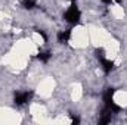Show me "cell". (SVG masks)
I'll return each instance as SVG.
<instances>
[{"label": "cell", "instance_id": "8992f818", "mask_svg": "<svg viewBox=\"0 0 127 125\" xmlns=\"http://www.w3.org/2000/svg\"><path fill=\"white\" fill-rule=\"evenodd\" d=\"M50 58H52V53H50V52H41V53L37 55V59L43 63H47Z\"/></svg>", "mask_w": 127, "mask_h": 125}, {"label": "cell", "instance_id": "9c48e42d", "mask_svg": "<svg viewBox=\"0 0 127 125\" xmlns=\"http://www.w3.org/2000/svg\"><path fill=\"white\" fill-rule=\"evenodd\" d=\"M37 32H38V34H40V35L43 37V40H44V41L47 40V35H46V32L43 31V30H37Z\"/></svg>", "mask_w": 127, "mask_h": 125}, {"label": "cell", "instance_id": "6da1fadb", "mask_svg": "<svg viewBox=\"0 0 127 125\" xmlns=\"http://www.w3.org/2000/svg\"><path fill=\"white\" fill-rule=\"evenodd\" d=\"M64 19H65L68 24H71V25H77V24H80L81 12L78 10V7H77L75 4H71V6L66 9V12L64 13Z\"/></svg>", "mask_w": 127, "mask_h": 125}, {"label": "cell", "instance_id": "7c38bea8", "mask_svg": "<svg viewBox=\"0 0 127 125\" xmlns=\"http://www.w3.org/2000/svg\"><path fill=\"white\" fill-rule=\"evenodd\" d=\"M71 1H75V0H71Z\"/></svg>", "mask_w": 127, "mask_h": 125}, {"label": "cell", "instance_id": "5b68a950", "mask_svg": "<svg viewBox=\"0 0 127 125\" xmlns=\"http://www.w3.org/2000/svg\"><path fill=\"white\" fill-rule=\"evenodd\" d=\"M114 93H115V88H106V91L103 93V102H105V104H108V103H111V102H114Z\"/></svg>", "mask_w": 127, "mask_h": 125}, {"label": "cell", "instance_id": "277c9868", "mask_svg": "<svg viewBox=\"0 0 127 125\" xmlns=\"http://www.w3.org/2000/svg\"><path fill=\"white\" fill-rule=\"evenodd\" d=\"M99 62H100V65H102V69H103V72H105V74H109V72L114 69V62H112V61H108L106 58L100 59Z\"/></svg>", "mask_w": 127, "mask_h": 125}, {"label": "cell", "instance_id": "7a4b0ae2", "mask_svg": "<svg viewBox=\"0 0 127 125\" xmlns=\"http://www.w3.org/2000/svg\"><path fill=\"white\" fill-rule=\"evenodd\" d=\"M32 94L34 91H16V93L13 94V102H15V104H25L27 102H30L32 97Z\"/></svg>", "mask_w": 127, "mask_h": 125}, {"label": "cell", "instance_id": "8fae6325", "mask_svg": "<svg viewBox=\"0 0 127 125\" xmlns=\"http://www.w3.org/2000/svg\"><path fill=\"white\" fill-rule=\"evenodd\" d=\"M72 124H80V119L78 118H72Z\"/></svg>", "mask_w": 127, "mask_h": 125}, {"label": "cell", "instance_id": "30bf717a", "mask_svg": "<svg viewBox=\"0 0 127 125\" xmlns=\"http://www.w3.org/2000/svg\"><path fill=\"white\" fill-rule=\"evenodd\" d=\"M103 3H106V4H109V3H112V1H117V3H121V0H102Z\"/></svg>", "mask_w": 127, "mask_h": 125}, {"label": "cell", "instance_id": "3957f363", "mask_svg": "<svg viewBox=\"0 0 127 125\" xmlns=\"http://www.w3.org/2000/svg\"><path fill=\"white\" fill-rule=\"evenodd\" d=\"M69 38H71V30H65V31L58 32V41L61 44H68Z\"/></svg>", "mask_w": 127, "mask_h": 125}, {"label": "cell", "instance_id": "ba28073f", "mask_svg": "<svg viewBox=\"0 0 127 125\" xmlns=\"http://www.w3.org/2000/svg\"><path fill=\"white\" fill-rule=\"evenodd\" d=\"M95 56L97 58V61L103 59V58H105V50H103V49H96L95 50Z\"/></svg>", "mask_w": 127, "mask_h": 125}, {"label": "cell", "instance_id": "52a82bcc", "mask_svg": "<svg viewBox=\"0 0 127 125\" xmlns=\"http://www.w3.org/2000/svg\"><path fill=\"white\" fill-rule=\"evenodd\" d=\"M22 7L31 10V9L35 7V1H34V0H22Z\"/></svg>", "mask_w": 127, "mask_h": 125}]
</instances>
